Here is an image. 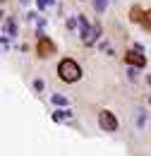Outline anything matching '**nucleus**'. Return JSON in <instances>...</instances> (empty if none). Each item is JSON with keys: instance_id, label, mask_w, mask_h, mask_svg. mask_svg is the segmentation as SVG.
<instances>
[{"instance_id": "1", "label": "nucleus", "mask_w": 151, "mask_h": 156, "mask_svg": "<svg viewBox=\"0 0 151 156\" xmlns=\"http://www.w3.org/2000/svg\"><path fill=\"white\" fill-rule=\"evenodd\" d=\"M58 75H60L62 82H77L82 77V70H79V65L75 60L65 58V60H60V65H58Z\"/></svg>"}, {"instance_id": "2", "label": "nucleus", "mask_w": 151, "mask_h": 156, "mask_svg": "<svg viewBox=\"0 0 151 156\" xmlns=\"http://www.w3.org/2000/svg\"><path fill=\"white\" fill-rule=\"evenodd\" d=\"M98 125H101V130H106V132H115L118 130V120L111 111H101L98 113Z\"/></svg>"}, {"instance_id": "3", "label": "nucleus", "mask_w": 151, "mask_h": 156, "mask_svg": "<svg viewBox=\"0 0 151 156\" xmlns=\"http://www.w3.org/2000/svg\"><path fill=\"white\" fill-rule=\"evenodd\" d=\"M98 34H101V27L98 24H86V27H82V43H86V46H91L96 39H98Z\"/></svg>"}, {"instance_id": "4", "label": "nucleus", "mask_w": 151, "mask_h": 156, "mask_svg": "<svg viewBox=\"0 0 151 156\" xmlns=\"http://www.w3.org/2000/svg\"><path fill=\"white\" fill-rule=\"evenodd\" d=\"M36 51H38V55H41V58H51V55L55 53V46H53V41H48L46 36H41V39H38Z\"/></svg>"}, {"instance_id": "5", "label": "nucleus", "mask_w": 151, "mask_h": 156, "mask_svg": "<svg viewBox=\"0 0 151 156\" xmlns=\"http://www.w3.org/2000/svg\"><path fill=\"white\" fill-rule=\"evenodd\" d=\"M125 62H127V65H134V67H144V65H146V58H144V53H142V51H137V48H134L132 53H127V55H125Z\"/></svg>"}, {"instance_id": "6", "label": "nucleus", "mask_w": 151, "mask_h": 156, "mask_svg": "<svg viewBox=\"0 0 151 156\" xmlns=\"http://www.w3.org/2000/svg\"><path fill=\"white\" fill-rule=\"evenodd\" d=\"M70 118H72V111H67V108H60V111L53 113V120H55V122H65V120H70Z\"/></svg>"}, {"instance_id": "7", "label": "nucleus", "mask_w": 151, "mask_h": 156, "mask_svg": "<svg viewBox=\"0 0 151 156\" xmlns=\"http://www.w3.org/2000/svg\"><path fill=\"white\" fill-rule=\"evenodd\" d=\"M130 20L137 22V24H142V20H144V10H142L139 5H134L132 10H130Z\"/></svg>"}, {"instance_id": "8", "label": "nucleus", "mask_w": 151, "mask_h": 156, "mask_svg": "<svg viewBox=\"0 0 151 156\" xmlns=\"http://www.w3.org/2000/svg\"><path fill=\"white\" fill-rule=\"evenodd\" d=\"M142 27H144V31H149V34H151V10H146V12H144Z\"/></svg>"}, {"instance_id": "9", "label": "nucleus", "mask_w": 151, "mask_h": 156, "mask_svg": "<svg viewBox=\"0 0 151 156\" xmlns=\"http://www.w3.org/2000/svg\"><path fill=\"white\" fill-rule=\"evenodd\" d=\"M5 34H10V36H15L17 34V24L10 20V22H5Z\"/></svg>"}, {"instance_id": "10", "label": "nucleus", "mask_w": 151, "mask_h": 156, "mask_svg": "<svg viewBox=\"0 0 151 156\" xmlns=\"http://www.w3.org/2000/svg\"><path fill=\"white\" fill-rule=\"evenodd\" d=\"M53 103H55V106H67V98L60 96V94H55V96H53Z\"/></svg>"}, {"instance_id": "11", "label": "nucleus", "mask_w": 151, "mask_h": 156, "mask_svg": "<svg viewBox=\"0 0 151 156\" xmlns=\"http://www.w3.org/2000/svg\"><path fill=\"white\" fill-rule=\"evenodd\" d=\"M94 5H96V10H98V12H103V10H106V5H108V0H96Z\"/></svg>"}, {"instance_id": "12", "label": "nucleus", "mask_w": 151, "mask_h": 156, "mask_svg": "<svg viewBox=\"0 0 151 156\" xmlns=\"http://www.w3.org/2000/svg\"><path fill=\"white\" fill-rule=\"evenodd\" d=\"M53 0H36V5H38V10H46L48 5H51Z\"/></svg>"}, {"instance_id": "13", "label": "nucleus", "mask_w": 151, "mask_h": 156, "mask_svg": "<svg viewBox=\"0 0 151 156\" xmlns=\"http://www.w3.org/2000/svg\"><path fill=\"white\" fill-rule=\"evenodd\" d=\"M34 89H36V91H43V82H41V79L34 82Z\"/></svg>"}, {"instance_id": "14", "label": "nucleus", "mask_w": 151, "mask_h": 156, "mask_svg": "<svg viewBox=\"0 0 151 156\" xmlns=\"http://www.w3.org/2000/svg\"><path fill=\"white\" fill-rule=\"evenodd\" d=\"M77 24H79V20H67V29H75Z\"/></svg>"}, {"instance_id": "15", "label": "nucleus", "mask_w": 151, "mask_h": 156, "mask_svg": "<svg viewBox=\"0 0 151 156\" xmlns=\"http://www.w3.org/2000/svg\"><path fill=\"white\" fill-rule=\"evenodd\" d=\"M19 2H22V5H26V2H29V0H19Z\"/></svg>"}]
</instances>
